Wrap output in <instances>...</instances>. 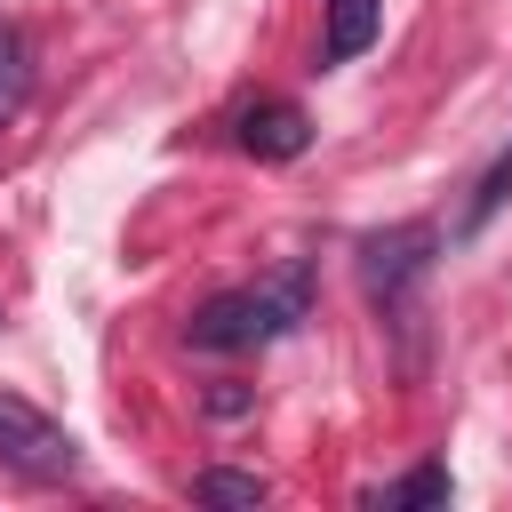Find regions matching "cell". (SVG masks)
Returning <instances> with one entry per match:
<instances>
[{"label": "cell", "instance_id": "cell-7", "mask_svg": "<svg viewBox=\"0 0 512 512\" xmlns=\"http://www.w3.org/2000/svg\"><path fill=\"white\" fill-rule=\"evenodd\" d=\"M192 496L200 504H216V512H256L272 488L256 480V472H232V464H208V472H192Z\"/></svg>", "mask_w": 512, "mask_h": 512}, {"label": "cell", "instance_id": "cell-3", "mask_svg": "<svg viewBox=\"0 0 512 512\" xmlns=\"http://www.w3.org/2000/svg\"><path fill=\"white\" fill-rule=\"evenodd\" d=\"M432 256H440V232H432L424 216L384 224V232H368V240H360V288H368L376 304H400V296L432 272Z\"/></svg>", "mask_w": 512, "mask_h": 512}, {"label": "cell", "instance_id": "cell-2", "mask_svg": "<svg viewBox=\"0 0 512 512\" xmlns=\"http://www.w3.org/2000/svg\"><path fill=\"white\" fill-rule=\"evenodd\" d=\"M0 464L24 472V480H72L80 472V440L64 424H48L32 400L0 392Z\"/></svg>", "mask_w": 512, "mask_h": 512}, {"label": "cell", "instance_id": "cell-5", "mask_svg": "<svg viewBox=\"0 0 512 512\" xmlns=\"http://www.w3.org/2000/svg\"><path fill=\"white\" fill-rule=\"evenodd\" d=\"M384 32V0H328V32H320V64H352L368 40Z\"/></svg>", "mask_w": 512, "mask_h": 512}, {"label": "cell", "instance_id": "cell-9", "mask_svg": "<svg viewBox=\"0 0 512 512\" xmlns=\"http://www.w3.org/2000/svg\"><path fill=\"white\" fill-rule=\"evenodd\" d=\"M24 80H32V72H24V40H16L8 24H0V120H8L16 104H24Z\"/></svg>", "mask_w": 512, "mask_h": 512}, {"label": "cell", "instance_id": "cell-6", "mask_svg": "<svg viewBox=\"0 0 512 512\" xmlns=\"http://www.w3.org/2000/svg\"><path fill=\"white\" fill-rule=\"evenodd\" d=\"M360 504H368V512H408V504H448V464H440V456H424V464H416L408 480H392V488H368Z\"/></svg>", "mask_w": 512, "mask_h": 512}, {"label": "cell", "instance_id": "cell-8", "mask_svg": "<svg viewBox=\"0 0 512 512\" xmlns=\"http://www.w3.org/2000/svg\"><path fill=\"white\" fill-rule=\"evenodd\" d=\"M504 200H512V152H496V168H488V176H480V192L464 200V224H456V232H480Z\"/></svg>", "mask_w": 512, "mask_h": 512}, {"label": "cell", "instance_id": "cell-10", "mask_svg": "<svg viewBox=\"0 0 512 512\" xmlns=\"http://www.w3.org/2000/svg\"><path fill=\"white\" fill-rule=\"evenodd\" d=\"M208 416H248V392H240V384H216V392H208Z\"/></svg>", "mask_w": 512, "mask_h": 512}, {"label": "cell", "instance_id": "cell-4", "mask_svg": "<svg viewBox=\"0 0 512 512\" xmlns=\"http://www.w3.org/2000/svg\"><path fill=\"white\" fill-rule=\"evenodd\" d=\"M232 136H240L248 160H296V152L312 144V120H304V104H288V96H256V104H240Z\"/></svg>", "mask_w": 512, "mask_h": 512}, {"label": "cell", "instance_id": "cell-1", "mask_svg": "<svg viewBox=\"0 0 512 512\" xmlns=\"http://www.w3.org/2000/svg\"><path fill=\"white\" fill-rule=\"evenodd\" d=\"M304 312H312V280H304V264H288L272 288H224V296H208L184 320V344H200V352H256V344L288 336Z\"/></svg>", "mask_w": 512, "mask_h": 512}]
</instances>
